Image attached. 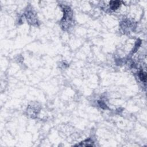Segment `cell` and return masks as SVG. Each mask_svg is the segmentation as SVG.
I'll list each match as a JSON object with an SVG mask.
<instances>
[{"mask_svg": "<svg viewBox=\"0 0 147 147\" xmlns=\"http://www.w3.org/2000/svg\"><path fill=\"white\" fill-rule=\"evenodd\" d=\"M139 76L141 80L143 82L146 81L147 78V74L146 73H144L143 71H141L139 73Z\"/></svg>", "mask_w": 147, "mask_h": 147, "instance_id": "cell-2", "label": "cell"}, {"mask_svg": "<svg viewBox=\"0 0 147 147\" xmlns=\"http://www.w3.org/2000/svg\"><path fill=\"white\" fill-rule=\"evenodd\" d=\"M121 4V2L120 1H110V8H111L112 10H116L120 6Z\"/></svg>", "mask_w": 147, "mask_h": 147, "instance_id": "cell-1", "label": "cell"}]
</instances>
